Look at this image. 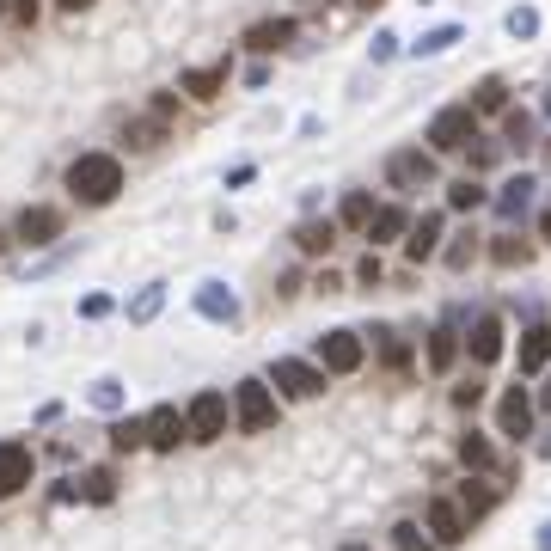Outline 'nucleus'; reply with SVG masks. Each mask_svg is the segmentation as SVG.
Wrapping results in <instances>:
<instances>
[{"label":"nucleus","instance_id":"10","mask_svg":"<svg viewBox=\"0 0 551 551\" xmlns=\"http://www.w3.org/2000/svg\"><path fill=\"white\" fill-rule=\"evenodd\" d=\"M503 349H509V325L496 319V313H478V319H472V331H466V356H472V368L503 362Z\"/></svg>","mask_w":551,"mask_h":551},{"label":"nucleus","instance_id":"28","mask_svg":"<svg viewBox=\"0 0 551 551\" xmlns=\"http://www.w3.org/2000/svg\"><path fill=\"white\" fill-rule=\"evenodd\" d=\"M466 31L460 25H435V31H423L417 43H405V56H417V62H435V56H447V49H454Z\"/></svg>","mask_w":551,"mask_h":551},{"label":"nucleus","instance_id":"40","mask_svg":"<svg viewBox=\"0 0 551 551\" xmlns=\"http://www.w3.org/2000/svg\"><path fill=\"white\" fill-rule=\"evenodd\" d=\"M374 337H380V356H386V368H411V349L398 343L392 331H374Z\"/></svg>","mask_w":551,"mask_h":551},{"label":"nucleus","instance_id":"19","mask_svg":"<svg viewBox=\"0 0 551 551\" xmlns=\"http://www.w3.org/2000/svg\"><path fill=\"white\" fill-rule=\"evenodd\" d=\"M233 80V62H209V68H184L178 74V92H190L196 105H209V98H221Z\"/></svg>","mask_w":551,"mask_h":551},{"label":"nucleus","instance_id":"53","mask_svg":"<svg viewBox=\"0 0 551 551\" xmlns=\"http://www.w3.org/2000/svg\"><path fill=\"white\" fill-rule=\"evenodd\" d=\"M539 239H551V209H545V215H539Z\"/></svg>","mask_w":551,"mask_h":551},{"label":"nucleus","instance_id":"14","mask_svg":"<svg viewBox=\"0 0 551 551\" xmlns=\"http://www.w3.org/2000/svg\"><path fill=\"white\" fill-rule=\"evenodd\" d=\"M31 478H37V454H31L25 441H0V503L19 496Z\"/></svg>","mask_w":551,"mask_h":551},{"label":"nucleus","instance_id":"32","mask_svg":"<svg viewBox=\"0 0 551 551\" xmlns=\"http://www.w3.org/2000/svg\"><path fill=\"white\" fill-rule=\"evenodd\" d=\"M503 31H509L515 43H533V37L545 31V13H539V7H527V0H521V7H509V13H503Z\"/></svg>","mask_w":551,"mask_h":551},{"label":"nucleus","instance_id":"57","mask_svg":"<svg viewBox=\"0 0 551 551\" xmlns=\"http://www.w3.org/2000/svg\"><path fill=\"white\" fill-rule=\"evenodd\" d=\"M545 117H551V92H545Z\"/></svg>","mask_w":551,"mask_h":551},{"label":"nucleus","instance_id":"42","mask_svg":"<svg viewBox=\"0 0 551 551\" xmlns=\"http://www.w3.org/2000/svg\"><path fill=\"white\" fill-rule=\"evenodd\" d=\"M111 313H117L111 294H86V300H80V319H111Z\"/></svg>","mask_w":551,"mask_h":551},{"label":"nucleus","instance_id":"6","mask_svg":"<svg viewBox=\"0 0 551 551\" xmlns=\"http://www.w3.org/2000/svg\"><path fill=\"white\" fill-rule=\"evenodd\" d=\"M325 380H331V374H325L319 362H307V356H276V362H270V386H276L282 398H319Z\"/></svg>","mask_w":551,"mask_h":551},{"label":"nucleus","instance_id":"47","mask_svg":"<svg viewBox=\"0 0 551 551\" xmlns=\"http://www.w3.org/2000/svg\"><path fill=\"white\" fill-rule=\"evenodd\" d=\"M245 86L264 92V86H270V68H264V62H252V68H245Z\"/></svg>","mask_w":551,"mask_h":551},{"label":"nucleus","instance_id":"50","mask_svg":"<svg viewBox=\"0 0 551 551\" xmlns=\"http://www.w3.org/2000/svg\"><path fill=\"white\" fill-rule=\"evenodd\" d=\"M276 294H282V300H294V294H300V270H288V276L276 282Z\"/></svg>","mask_w":551,"mask_h":551},{"label":"nucleus","instance_id":"55","mask_svg":"<svg viewBox=\"0 0 551 551\" xmlns=\"http://www.w3.org/2000/svg\"><path fill=\"white\" fill-rule=\"evenodd\" d=\"M343 551H374V545H362V539H349V545H343Z\"/></svg>","mask_w":551,"mask_h":551},{"label":"nucleus","instance_id":"45","mask_svg":"<svg viewBox=\"0 0 551 551\" xmlns=\"http://www.w3.org/2000/svg\"><path fill=\"white\" fill-rule=\"evenodd\" d=\"M484 166H496V141H484V147H472V178H478Z\"/></svg>","mask_w":551,"mask_h":551},{"label":"nucleus","instance_id":"15","mask_svg":"<svg viewBox=\"0 0 551 551\" xmlns=\"http://www.w3.org/2000/svg\"><path fill=\"white\" fill-rule=\"evenodd\" d=\"M460 356H466V337H460V325H435L429 331V343H423V362H429V374H454L460 368Z\"/></svg>","mask_w":551,"mask_h":551},{"label":"nucleus","instance_id":"24","mask_svg":"<svg viewBox=\"0 0 551 551\" xmlns=\"http://www.w3.org/2000/svg\"><path fill=\"white\" fill-rule=\"evenodd\" d=\"M484 258H490L496 270H527V264H533V239H521V233H496V239L484 245Z\"/></svg>","mask_w":551,"mask_h":551},{"label":"nucleus","instance_id":"46","mask_svg":"<svg viewBox=\"0 0 551 551\" xmlns=\"http://www.w3.org/2000/svg\"><path fill=\"white\" fill-rule=\"evenodd\" d=\"M172 111H178V92H154V117L172 123Z\"/></svg>","mask_w":551,"mask_h":551},{"label":"nucleus","instance_id":"51","mask_svg":"<svg viewBox=\"0 0 551 551\" xmlns=\"http://www.w3.org/2000/svg\"><path fill=\"white\" fill-rule=\"evenodd\" d=\"M56 7H62V13L74 19V13H92V0H56Z\"/></svg>","mask_w":551,"mask_h":551},{"label":"nucleus","instance_id":"39","mask_svg":"<svg viewBox=\"0 0 551 551\" xmlns=\"http://www.w3.org/2000/svg\"><path fill=\"white\" fill-rule=\"evenodd\" d=\"M368 56H374V62H398V56H405V37H398V31H374Z\"/></svg>","mask_w":551,"mask_h":551},{"label":"nucleus","instance_id":"20","mask_svg":"<svg viewBox=\"0 0 551 551\" xmlns=\"http://www.w3.org/2000/svg\"><path fill=\"white\" fill-rule=\"evenodd\" d=\"M411 221H417V215H411L405 203H380V209H374V221L362 227V239H368L374 252H380V245H392V239H405V233H411Z\"/></svg>","mask_w":551,"mask_h":551},{"label":"nucleus","instance_id":"26","mask_svg":"<svg viewBox=\"0 0 551 551\" xmlns=\"http://www.w3.org/2000/svg\"><path fill=\"white\" fill-rule=\"evenodd\" d=\"M503 111H509V80L503 74H484L472 86V117L484 123V117H503Z\"/></svg>","mask_w":551,"mask_h":551},{"label":"nucleus","instance_id":"48","mask_svg":"<svg viewBox=\"0 0 551 551\" xmlns=\"http://www.w3.org/2000/svg\"><path fill=\"white\" fill-rule=\"evenodd\" d=\"M37 13H43L37 0H19V7H13V25H37Z\"/></svg>","mask_w":551,"mask_h":551},{"label":"nucleus","instance_id":"18","mask_svg":"<svg viewBox=\"0 0 551 551\" xmlns=\"http://www.w3.org/2000/svg\"><path fill=\"white\" fill-rule=\"evenodd\" d=\"M533 190H539V178H533V172H515V178H503V190L490 196V209L503 215V221H527V209H533Z\"/></svg>","mask_w":551,"mask_h":551},{"label":"nucleus","instance_id":"11","mask_svg":"<svg viewBox=\"0 0 551 551\" xmlns=\"http://www.w3.org/2000/svg\"><path fill=\"white\" fill-rule=\"evenodd\" d=\"M496 435H509V441L533 435V392L527 386H503V398H496Z\"/></svg>","mask_w":551,"mask_h":551},{"label":"nucleus","instance_id":"8","mask_svg":"<svg viewBox=\"0 0 551 551\" xmlns=\"http://www.w3.org/2000/svg\"><path fill=\"white\" fill-rule=\"evenodd\" d=\"M386 184H392V190H423V184H435V154H429V147H398V154H386Z\"/></svg>","mask_w":551,"mask_h":551},{"label":"nucleus","instance_id":"52","mask_svg":"<svg viewBox=\"0 0 551 551\" xmlns=\"http://www.w3.org/2000/svg\"><path fill=\"white\" fill-rule=\"evenodd\" d=\"M533 551H551V521L539 527V539H533Z\"/></svg>","mask_w":551,"mask_h":551},{"label":"nucleus","instance_id":"4","mask_svg":"<svg viewBox=\"0 0 551 551\" xmlns=\"http://www.w3.org/2000/svg\"><path fill=\"white\" fill-rule=\"evenodd\" d=\"M184 429H190V441H221L227 429H233V398L227 392H196L190 405H184Z\"/></svg>","mask_w":551,"mask_h":551},{"label":"nucleus","instance_id":"36","mask_svg":"<svg viewBox=\"0 0 551 551\" xmlns=\"http://www.w3.org/2000/svg\"><path fill=\"white\" fill-rule=\"evenodd\" d=\"M80 496H86V503H111V496H117V472L111 466H92L86 484H80Z\"/></svg>","mask_w":551,"mask_h":551},{"label":"nucleus","instance_id":"43","mask_svg":"<svg viewBox=\"0 0 551 551\" xmlns=\"http://www.w3.org/2000/svg\"><path fill=\"white\" fill-rule=\"evenodd\" d=\"M380 276H386V264H380V252H368V258L356 264V282H362V288H380Z\"/></svg>","mask_w":551,"mask_h":551},{"label":"nucleus","instance_id":"12","mask_svg":"<svg viewBox=\"0 0 551 551\" xmlns=\"http://www.w3.org/2000/svg\"><path fill=\"white\" fill-rule=\"evenodd\" d=\"M423 533H429L435 545H460L472 527H466V515H460L454 496H429V503H423Z\"/></svg>","mask_w":551,"mask_h":551},{"label":"nucleus","instance_id":"38","mask_svg":"<svg viewBox=\"0 0 551 551\" xmlns=\"http://www.w3.org/2000/svg\"><path fill=\"white\" fill-rule=\"evenodd\" d=\"M472 258H478V233H460L454 245H441V264L447 270H472Z\"/></svg>","mask_w":551,"mask_h":551},{"label":"nucleus","instance_id":"27","mask_svg":"<svg viewBox=\"0 0 551 551\" xmlns=\"http://www.w3.org/2000/svg\"><path fill=\"white\" fill-rule=\"evenodd\" d=\"M86 405H92V411H105V417H117V411L129 405V386H123L117 374H98V380L86 386Z\"/></svg>","mask_w":551,"mask_h":551},{"label":"nucleus","instance_id":"44","mask_svg":"<svg viewBox=\"0 0 551 551\" xmlns=\"http://www.w3.org/2000/svg\"><path fill=\"white\" fill-rule=\"evenodd\" d=\"M258 178V166L252 160H239V166H227V190H245V184H252Z\"/></svg>","mask_w":551,"mask_h":551},{"label":"nucleus","instance_id":"54","mask_svg":"<svg viewBox=\"0 0 551 551\" xmlns=\"http://www.w3.org/2000/svg\"><path fill=\"white\" fill-rule=\"evenodd\" d=\"M13 7H19V0H0V19H13Z\"/></svg>","mask_w":551,"mask_h":551},{"label":"nucleus","instance_id":"7","mask_svg":"<svg viewBox=\"0 0 551 551\" xmlns=\"http://www.w3.org/2000/svg\"><path fill=\"white\" fill-rule=\"evenodd\" d=\"M190 307H196V319H209V325H239L245 319V307H239V294L221 282V276H209V282H196V294H190Z\"/></svg>","mask_w":551,"mask_h":551},{"label":"nucleus","instance_id":"33","mask_svg":"<svg viewBox=\"0 0 551 551\" xmlns=\"http://www.w3.org/2000/svg\"><path fill=\"white\" fill-rule=\"evenodd\" d=\"M460 466H466V472H490V466H496L490 435H478V429H466V435H460Z\"/></svg>","mask_w":551,"mask_h":551},{"label":"nucleus","instance_id":"31","mask_svg":"<svg viewBox=\"0 0 551 551\" xmlns=\"http://www.w3.org/2000/svg\"><path fill=\"white\" fill-rule=\"evenodd\" d=\"M484 203H490V190H484L472 172L447 184V209H454V215H472V209H484Z\"/></svg>","mask_w":551,"mask_h":551},{"label":"nucleus","instance_id":"56","mask_svg":"<svg viewBox=\"0 0 551 551\" xmlns=\"http://www.w3.org/2000/svg\"><path fill=\"white\" fill-rule=\"evenodd\" d=\"M356 7H368V13H374V7H380V0H356Z\"/></svg>","mask_w":551,"mask_h":551},{"label":"nucleus","instance_id":"22","mask_svg":"<svg viewBox=\"0 0 551 551\" xmlns=\"http://www.w3.org/2000/svg\"><path fill=\"white\" fill-rule=\"evenodd\" d=\"M515 362H521V380L551 368V325H527V331H521V349H515Z\"/></svg>","mask_w":551,"mask_h":551},{"label":"nucleus","instance_id":"13","mask_svg":"<svg viewBox=\"0 0 551 551\" xmlns=\"http://www.w3.org/2000/svg\"><path fill=\"white\" fill-rule=\"evenodd\" d=\"M441 239H447V215H441V209L417 215L411 233H405V258H411V264H435V258H441Z\"/></svg>","mask_w":551,"mask_h":551},{"label":"nucleus","instance_id":"21","mask_svg":"<svg viewBox=\"0 0 551 551\" xmlns=\"http://www.w3.org/2000/svg\"><path fill=\"white\" fill-rule=\"evenodd\" d=\"M454 503H460V515H466V527H478V521H484L490 509H496V503H503V490H496V484H484V478L472 472V478H466V484L454 490Z\"/></svg>","mask_w":551,"mask_h":551},{"label":"nucleus","instance_id":"17","mask_svg":"<svg viewBox=\"0 0 551 551\" xmlns=\"http://www.w3.org/2000/svg\"><path fill=\"white\" fill-rule=\"evenodd\" d=\"M178 441H190L184 411L178 405H154L147 411V447H154V454H178Z\"/></svg>","mask_w":551,"mask_h":551},{"label":"nucleus","instance_id":"16","mask_svg":"<svg viewBox=\"0 0 551 551\" xmlns=\"http://www.w3.org/2000/svg\"><path fill=\"white\" fill-rule=\"evenodd\" d=\"M300 37V19H258V25H245L239 49H252V56H276V49H288Z\"/></svg>","mask_w":551,"mask_h":551},{"label":"nucleus","instance_id":"2","mask_svg":"<svg viewBox=\"0 0 551 551\" xmlns=\"http://www.w3.org/2000/svg\"><path fill=\"white\" fill-rule=\"evenodd\" d=\"M276 423H282V405H276L270 380H239L233 386V429L239 435H270Z\"/></svg>","mask_w":551,"mask_h":551},{"label":"nucleus","instance_id":"23","mask_svg":"<svg viewBox=\"0 0 551 551\" xmlns=\"http://www.w3.org/2000/svg\"><path fill=\"white\" fill-rule=\"evenodd\" d=\"M166 135H172V123H166V117H154V111L123 123V147H129V154H154V147H160Z\"/></svg>","mask_w":551,"mask_h":551},{"label":"nucleus","instance_id":"49","mask_svg":"<svg viewBox=\"0 0 551 551\" xmlns=\"http://www.w3.org/2000/svg\"><path fill=\"white\" fill-rule=\"evenodd\" d=\"M313 288H319V294H337V288H343V276H337V270H319V276H313Z\"/></svg>","mask_w":551,"mask_h":551},{"label":"nucleus","instance_id":"30","mask_svg":"<svg viewBox=\"0 0 551 551\" xmlns=\"http://www.w3.org/2000/svg\"><path fill=\"white\" fill-rule=\"evenodd\" d=\"M374 209H380V203H374V190H349L343 203H337V227H349V233H362V227L374 221Z\"/></svg>","mask_w":551,"mask_h":551},{"label":"nucleus","instance_id":"9","mask_svg":"<svg viewBox=\"0 0 551 551\" xmlns=\"http://www.w3.org/2000/svg\"><path fill=\"white\" fill-rule=\"evenodd\" d=\"M13 239L25 245V252H43V245H56V239H62V209H49V203H31V209H19V221H13Z\"/></svg>","mask_w":551,"mask_h":551},{"label":"nucleus","instance_id":"29","mask_svg":"<svg viewBox=\"0 0 551 551\" xmlns=\"http://www.w3.org/2000/svg\"><path fill=\"white\" fill-rule=\"evenodd\" d=\"M129 325H154L160 313H166V282H147V288H135V300H129Z\"/></svg>","mask_w":551,"mask_h":551},{"label":"nucleus","instance_id":"35","mask_svg":"<svg viewBox=\"0 0 551 551\" xmlns=\"http://www.w3.org/2000/svg\"><path fill=\"white\" fill-rule=\"evenodd\" d=\"M533 129H539V123H533V111H515V105L503 111V147L527 154V147H533Z\"/></svg>","mask_w":551,"mask_h":551},{"label":"nucleus","instance_id":"3","mask_svg":"<svg viewBox=\"0 0 551 551\" xmlns=\"http://www.w3.org/2000/svg\"><path fill=\"white\" fill-rule=\"evenodd\" d=\"M429 154H466V147L478 141V117H472V105H441L435 117H429Z\"/></svg>","mask_w":551,"mask_h":551},{"label":"nucleus","instance_id":"5","mask_svg":"<svg viewBox=\"0 0 551 551\" xmlns=\"http://www.w3.org/2000/svg\"><path fill=\"white\" fill-rule=\"evenodd\" d=\"M313 362H319L325 374H362V362H368V343H362V331L337 325V331H325V337L313 343Z\"/></svg>","mask_w":551,"mask_h":551},{"label":"nucleus","instance_id":"25","mask_svg":"<svg viewBox=\"0 0 551 551\" xmlns=\"http://www.w3.org/2000/svg\"><path fill=\"white\" fill-rule=\"evenodd\" d=\"M337 215H325V221H300L294 227V245H300V258H325L331 252V245H337Z\"/></svg>","mask_w":551,"mask_h":551},{"label":"nucleus","instance_id":"41","mask_svg":"<svg viewBox=\"0 0 551 551\" xmlns=\"http://www.w3.org/2000/svg\"><path fill=\"white\" fill-rule=\"evenodd\" d=\"M484 405V380H460L454 386V411H478Z\"/></svg>","mask_w":551,"mask_h":551},{"label":"nucleus","instance_id":"1","mask_svg":"<svg viewBox=\"0 0 551 551\" xmlns=\"http://www.w3.org/2000/svg\"><path fill=\"white\" fill-rule=\"evenodd\" d=\"M117 190H123V160L117 154H80L74 166H68V196L80 209H105V203H117Z\"/></svg>","mask_w":551,"mask_h":551},{"label":"nucleus","instance_id":"34","mask_svg":"<svg viewBox=\"0 0 551 551\" xmlns=\"http://www.w3.org/2000/svg\"><path fill=\"white\" fill-rule=\"evenodd\" d=\"M147 447V417H117L111 423V454H141Z\"/></svg>","mask_w":551,"mask_h":551},{"label":"nucleus","instance_id":"37","mask_svg":"<svg viewBox=\"0 0 551 551\" xmlns=\"http://www.w3.org/2000/svg\"><path fill=\"white\" fill-rule=\"evenodd\" d=\"M392 551H435V539L423 533V521H398L392 527Z\"/></svg>","mask_w":551,"mask_h":551}]
</instances>
